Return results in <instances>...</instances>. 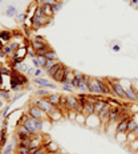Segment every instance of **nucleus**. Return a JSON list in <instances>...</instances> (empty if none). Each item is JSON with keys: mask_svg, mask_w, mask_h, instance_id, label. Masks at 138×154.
I'll list each match as a JSON object with an SVG mask.
<instances>
[{"mask_svg": "<svg viewBox=\"0 0 138 154\" xmlns=\"http://www.w3.org/2000/svg\"><path fill=\"white\" fill-rule=\"evenodd\" d=\"M106 81L109 82V85L113 88V90L116 92V96L118 97V100L129 101L128 100V94H126V92H125V88L122 87V84L119 82V80H110V78H108Z\"/></svg>", "mask_w": 138, "mask_h": 154, "instance_id": "nucleus-1", "label": "nucleus"}, {"mask_svg": "<svg viewBox=\"0 0 138 154\" xmlns=\"http://www.w3.org/2000/svg\"><path fill=\"white\" fill-rule=\"evenodd\" d=\"M10 80H11V87L12 85H27L28 84V76L21 73L20 70H16V69H12L11 75H10Z\"/></svg>", "mask_w": 138, "mask_h": 154, "instance_id": "nucleus-2", "label": "nucleus"}, {"mask_svg": "<svg viewBox=\"0 0 138 154\" xmlns=\"http://www.w3.org/2000/svg\"><path fill=\"white\" fill-rule=\"evenodd\" d=\"M27 113L32 117V118H36V120H41V121H45V120H49V117L48 114L44 112V110H41L37 105H35L33 104V101L29 104L28 106V110H27Z\"/></svg>", "mask_w": 138, "mask_h": 154, "instance_id": "nucleus-3", "label": "nucleus"}, {"mask_svg": "<svg viewBox=\"0 0 138 154\" xmlns=\"http://www.w3.org/2000/svg\"><path fill=\"white\" fill-rule=\"evenodd\" d=\"M32 31H37L40 28H43V27L45 25H49V24L53 21V19H51V17H40V16H33L32 17Z\"/></svg>", "mask_w": 138, "mask_h": 154, "instance_id": "nucleus-4", "label": "nucleus"}, {"mask_svg": "<svg viewBox=\"0 0 138 154\" xmlns=\"http://www.w3.org/2000/svg\"><path fill=\"white\" fill-rule=\"evenodd\" d=\"M33 104H35V105H37L41 110H44L47 114H49L51 112H53V110L56 109V108H54V106L49 102V101L47 100V97H45V98H39V97H37L35 101H33Z\"/></svg>", "mask_w": 138, "mask_h": 154, "instance_id": "nucleus-5", "label": "nucleus"}, {"mask_svg": "<svg viewBox=\"0 0 138 154\" xmlns=\"http://www.w3.org/2000/svg\"><path fill=\"white\" fill-rule=\"evenodd\" d=\"M89 93L96 94V96H102V89H101V78L94 77L92 78V81L89 82Z\"/></svg>", "mask_w": 138, "mask_h": 154, "instance_id": "nucleus-6", "label": "nucleus"}, {"mask_svg": "<svg viewBox=\"0 0 138 154\" xmlns=\"http://www.w3.org/2000/svg\"><path fill=\"white\" fill-rule=\"evenodd\" d=\"M16 135L19 138V141L21 140H27V138H31L32 137V133L25 128V125H16Z\"/></svg>", "mask_w": 138, "mask_h": 154, "instance_id": "nucleus-7", "label": "nucleus"}, {"mask_svg": "<svg viewBox=\"0 0 138 154\" xmlns=\"http://www.w3.org/2000/svg\"><path fill=\"white\" fill-rule=\"evenodd\" d=\"M39 88H45V89H56V84L54 82H51L45 78H41V77H33L32 80Z\"/></svg>", "mask_w": 138, "mask_h": 154, "instance_id": "nucleus-8", "label": "nucleus"}, {"mask_svg": "<svg viewBox=\"0 0 138 154\" xmlns=\"http://www.w3.org/2000/svg\"><path fill=\"white\" fill-rule=\"evenodd\" d=\"M70 70H72V69H69V68L66 67V65H63V67H61V69H60L59 72L54 75V77H53L54 82H60V84H61V82H63V80L70 73Z\"/></svg>", "mask_w": 138, "mask_h": 154, "instance_id": "nucleus-9", "label": "nucleus"}, {"mask_svg": "<svg viewBox=\"0 0 138 154\" xmlns=\"http://www.w3.org/2000/svg\"><path fill=\"white\" fill-rule=\"evenodd\" d=\"M133 118L130 114L125 117L122 121H119L117 126H116V133H128V124H129V121Z\"/></svg>", "mask_w": 138, "mask_h": 154, "instance_id": "nucleus-10", "label": "nucleus"}, {"mask_svg": "<svg viewBox=\"0 0 138 154\" xmlns=\"http://www.w3.org/2000/svg\"><path fill=\"white\" fill-rule=\"evenodd\" d=\"M0 40L4 41L5 44L7 43H11L13 40V33H12L11 29H0Z\"/></svg>", "mask_w": 138, "mask_h": 154, "instance_id": "nucleus-11", "label": "nucleus"}, {"mask_svg": "<svg viewBox=\"0 0 138 154\" xmlns=\"http://www.w3.org/2000/svg\"><path fill=\"white\" fill-rule=\"evenodd\" d=\"M84 108V110H82V113H84L85 116H90V114H94V102L92 100H88L87 102L82 105Z\"/></svg>", "mask_w": 138, "mask_h": 154, "instance_id": "nucleus-12", "label": "nucleus"}, {"mask_svg": "<svg viewBox=\"0 0 138 154\" xmlns=\"http://www.w3.org/2000/svg\"><path fill=\"white\" fill-rule=\"evenodd\" d=\"M47 100L49 101V102H51L54 108H59L60 100H61V94H59V93H51L49 96L47 97Z\"/></svg>", "mask_w": 138, "mask_h": 154, "instance_id": "nucleus-13", "label": "nucleus"}, {"mask_svg": "<svg viewBox=\"0 0 138 154\" xmlns=\"http://www.w3.org/2000/svg\"><path fill=\"white\" fill-rule=\"evenodd\" d=\"M31 48L37 52L40 49L49 48V44H48V43H43V41H36V40H31Z\"/></svg>", "mask_w": 138, "mask_h": 154, "instance_id": "nucleus-14", "label": "nucleus"}, {"mask_svg": "<svg viewBox=\"0 0 138 154\" xmlns=\"http://www.w3.org/2000/svg\"><path fill=\"white\" fill-rule=\"evenodd\" d=\"M41 10H43V12H44V15L47 17H51V19H53L54 17V11H53V8H52V5H49V4H44V5H41Z\"/></svg>", "mask_w": 138, "mask_h": 154, "instance_id": "nucleus-15", "label": "nucleus"}, {"mask_svg": "<svg viewBox=\"0 0 138 154\" xmlns=\"http://www.w3.org/2000/svg\"><path fill=\"white\" fill-rule=\"evenodd\" d=\"M7 145V128L0 129V150H3V147Z\"/></svg>", "mask_w": 138, "mask_h": 154, "instance_id": "nucleus-16", "label": "nucleus"}, {"mask_svg": "<svg viewBox=\"0 0 138 154\" xmlns=\"http://www.w3.org/2000/svg\"><path fill=\"white\" fill-rule=\"evenodd\" d=\"M0 98H1L3 101H7L8 104H10L11 101V89H5V88H1L0 89Z\"/></svg>", "mask_w": 138, "mask_h": 154, "instance_id": "nucleus-17", "label": "nucleus"}, {"mask_svg": "<svg viewBox=\"0 0 138 154\" xmlns=\"http://www.w3.org/2000/svg\"><path fill=\"white\" fill-rule=\"evenodd\" d=\"M51 121H57V120H61L63 118V112L59 109V108H56V109L53 110V112H51L49 114H48Z\"/></svg>", "mask_w": 138, "mask_h": 154, "instance_id": "nucleus-18", "label": "nucleus"}, {"mask_svg": "<svg viewBox=\"0 0 138 154\" xmlns=\"http://www.w3.org/2000/svg\"><path fill=\"white\" fill-rule=\"evenodd\" d=\"M63 65H64V64L61 63V61H59V63H57L56 65H53V67H52L49 70H47V75H48V77H52V78H53L54 75H56V73H57V72H59V70L61 69V67H63Z\"/></svg>", "mask_w": 138, "mask_h": 154, "instance_id": "nucleus-19", "label": "nucleus"}, {"mask_svg": "<svg viewBox=\"0 0 138 154\" xmlns=\"http://www.w3.org/2000/svg\"><path fill=\"white\" fill-rule=\"evenodd\" d=\"M35 94H36V97H39V98H45V97L49 96L51 92H49V89L40 88V89H37V90L35 92Z\"/></svg>", "mask_w": 138, "mask_h": 154, "instance_id": "nucleus-20", "label": "nucleus"}, {"mask_svg": "<svg viewBox=\"0 0 138 154\" xmlns=\"http://www.w3.org/2000/svg\"><path fill=\"white\" fill-rule=\"evenodd\" d=\"M106 105V101L105 100H98L94 102V113L96 114H98V113L101 112V110L104 109V106Z\"/></svg>", "mask_w": 138, "mask_h": 154, "instance_id": "nucleus-21", "label": "nucleus"}, {"mask_svg": "<svg viewBox=\"0 0 138 154\" xmlns=\"http://www.w3.org/2000/svg\"><path fill=\"white\" fill-rule=\"evenodd\" d=\"M45 146H47V149H48V153H57L59 152V146H57V144L56 142H53V141H49L48 144H44Z\"/></svg>", "mask_w": 138, "mask_h": 154, "instance_id": "nucleus-22", "label": "nucleus"}, {"mask_svg": "<svg viewBox=\"0 0 138 154\" xmlns=\"http://www.w3.org/2000/svg\"><path fill=\"white\" fill-rule=\"evenodd\" d=\"M31 154H48V149L45 145L40 147H35V149H31Z\"/></svg>", "mask_w": 138, "mask_h": 154, "instance_id": "nucleus-23", "label": "nucleus"}, {"mask_svg": "<svg viewBox=\"0 0 138 154\" xmlns=\"http://www.w3.org/2000/svg\"><path fill=\"white\" fill-rule=\"evenodd\" d=\"M16 15H17V10H16V7H13V5H10V7L5 10V16L16 17Z\"/></svg>", "mask_w": 138, "mask_h": 154, "instance_id": "nucleus-24", "label": "nucleus"}, {"mask_svg": "<svg viewBox=\"0 0 138 154\" xmlns=\"http://www.w3.org/2000/svg\"><path fill=\"white\" fill-rule=\"evenodd\" d=\"M45 57H47V60H59L56 51H54L53 48H51L49 51H48L47 53H45Z\"/></svg>", "mask_w": 138, "mask_h": 154, "instance_id": "nucleus-25", "label": "nucleus"}, {"mask_svg": "<svg viewBox=\"0 0 138 154\" xmlns=\"http://www.w3.org/2000/svg\"><path fill=\"white\" fill-rule=\"evenodd\" d=\"M59 61H60V60H47V63H45V65L41 69L44 70V72H47V70H49V69H51V68L53 67V65H56V64L59 63Z\"/></svg>", "mask_w": 138, "mask_h": 154, "instance_id": "nucleus-26", "label": "nucleus"}, {"mask_svg": "<svg viewBox=\"0 0 138 154\" xmlns=\"http://www.w3.org/2000/svg\"><path fill=\"white\" fill-rule=\"evenodd\" d=\"M75 121L77 122V124H80V125H85L87 124V116H85L84 113H77Z\"/></svg>", "mask_w": 138, "mask_h": 154, "instance_id": "nucleus-27", "label": "nucleus"}, {"mask_svg": "<svg viewBox=\"0 0 138 154\" xmlns=\"http://www.w3.org/2000/svg\"><path fill=\"white\" fill-rule=\"evenodd\" d=\"M138 126V122H137V120L134 118V116H133V118L129 121V124H128V133H130V132H133L134 129H136Z\"/></svg>", "mask_w": 138, "mask_h": 154, "instance_id": "nucleus-28", "label": "nucleus"}, {"mask_svg": "<svg viewBox=\"0 0 138 154\" xmlns=\"http://www.w3.org/2000/svg\"><path fill=\"white\" fill-rule=\"evenodd\" d=\"M13 147H15V145L13 144H7L4 147H3V150H1V154H12V152H13Z\"/></svg>", "mask_w": 138, "mask_h": 154, "instance_id": "nucleus-29", "label": "nucleus"}, {"mask_svg": "<svg viewBox=\"0 0 138 154\" xmlns=\"http://www.w3.org/2000/svg\"><path fill=\"white\" fill-rule=\"evenodd\" d=\"M11 72H12V68H8V67H5V65H1L0 64V73H1L3 76H10L11 75Z\"/></svg>", "mask_w": 138, "mask_h": 154, "instance_id": "nucleus-30", "label": "nucleus"}, {"mask_svg": "<svg viewBox=\"0 0 138 154\" xmlns=\"http://www.w3.org/2000/svg\"><path fill=\"white\" fill-rule=\"evenodd\" d=\"M31 146V138H27V140H21L17 142V147H29Z\"/></svg>", "mask_w": 138, "mask_h": 154, "instance_id": "nucleus-31", "label": "nucleus"}, {"mask_svg": "<svg viewBox=\"0 0 138 154\" xmlns=\"http://www.w3.org/2000/svg\"><path fill=\"white\" fill-rule=\"evenodd\" d=\"M126 137L128 133H116V140L118 142H126Z\"/></svg>", "mask_w": 138, "mask_h": 154, "instance_id": "nucleus-32", "label": "nucleus"}, {"mask_svg": "<svg viewBox=\"0 0 138 154\" xmlns=\"http://www.w3.org/2000/svg\"><path fill=\"white\" fill-rule=\"evenodd\" d=\"M27 12H23V13H17L16 15V21L17 23H20V24H24V20L27 19Z\"/></svg>", "mask_w": 138, "mask_h": 154, "instance_id": "nucleus-33", "label": "nucleus"}, {"mask_svg": "<svg viewBox=\"0 0 138 154\" xmlns=\"http://www.w3.org/2000/svg\"><path fill=\"white\" fill-rule=\"evenodd\" d=\"M23 96H24V93H23V92H17V93H15V96L12 97V98H11V101H10V105H12V104H13V102H16V101L19 100L20 97H23Z\"/></svg>", "mask_w": 138, "mask_h": 154, "instance_id": "nucleus-34", "label": "nucleus"}, {"mask_svg": "<svg viewBox=\"0 0 138 154\" xmlns=\"http://www.w3.org/2000/svg\"><path fill=\"white\" fill-rule=\"evenodd\" d=\"M10 108H11L10 104L3 108V110H1V116H3V118H7V117H8V114H10Z\"/></svg>", "mask_w": 138, "mask_h": 154, "instance_id": "nucleus-35", "label": "nucleus"}, {"mask_svg": "<svg viewBox=\"0 0 138 154\" xmlns=\"http://www.w3.org/2000/svg\"><path fill=\"white\" fill-rule=\"evenodd\" d=\"M17 154H31V147H17Z\"/></svg>", "mask_w": 138, "mask_h": 154, "instance_id": "nucleus-36", "label": "nucleus"}, {"mask_svg": "<svg viewBox=\"0 0 138 154\" xmlns=\"http://www.w3.org/2000/svg\"><path fill=\"white\" fill-rule=\"evenodd\" d=\"M130 150L131 152H138V138L130 142Z\"/></svg>", "mask_w": 138, "mask_h": 154, "instance_id": "nucleus-37", "label": "nucleus"}, {"mask_svg": "<svg viewBox=\"0 0 138 154\" xmlns=\"http://www.w3.org/2000/svg\"><path fill=\"white\" fill-rule=\"evenodd\" d=\"M70 84H72V87L75 88V89H78L80 84H81V81H80V80H77L75 76H73V78H72V81H70Z\"/></svg>", "mask_w": 138, "mask_h": 154, "instance_id": "nucleus-38", "label": "nucleus"}, {"mask_svg": "<svg viewBox=\"0 0 138 154\" xmlns=\"http://www.w3.org/2000/svg\"><path fill=\"white\" fill-rule=\"evenodd\" d=\"M137 135L136 134H134L133 133V132H130V133H128V137H126V142H129V144H130L131 142V141H134V140H137Z\"/></svg>", "mask_w": 138, "mask_h": 154, "instance_id": "nucleus-39", "label": "nucleus"}, {"mask_svg": "<svg viewBox=\"0 0 138 154\" xmlns=\"http://www.w3.org/2000/svg\"><path fill=\"white\" fill-rule=\"evenodd\" d=\"M63 90H65V92H69V93H72V92L75 90V88L72 87V84H63Z\"/></svg>", "mask_w": 138, "mask_h": 154, "instance_id": "nucleus-40", "label": "nucleus"}, {"mask_svg": "<svg viewBox=\"0 0 138 154\" xmlns=\"http://www.w3.org/2000/svg\"><path fill=\"white\" fill-rule=\"evenodd\" d=\"M63 5H64V3H56V4H53L52 5V8H53V11H54V13H57L61 8H63Z\"/></svg>", "mask_w": 138, "mask_h": 154, "instance_id": "nucleus-41", "label": "nucleus"}, {"mask_svg": "<svg viewBox=\"0 0 138 154\" xmlns=\"http://www.w3.org/2000/svg\"><path fill=\"white\" fill-rule=\"evenodd\" d=\"M36 58H37V61H39V64H40V67L41 68L45 65V63H47V57L45 56H37Z\"/></svg>", "mask_w": 138, "mask_h": 154, "instance_id": "nucleus-42", "label": "nucleus"}, {"mask_svg": "<svg viewBox=\"0 0 138 154\" xmlns=\"http://www.w3.org/2000/svg\"><path fill=\"white\" fill-rule=\"evenodd\" d=\"M3 52H4L7 56L11 53V52H13V51H12V48H11V45H10V43H7V44L4 45V48H3Z\"/></svg>", "mask_w": 138, "mask_h": 154, "instance_id": "nucleus-43", "label": "nucleus"}, {"mask_svg": "<svg viewBox=\"0 0 138 154\" xmlns=\"http://www.w3.org/2000/svg\"><path fill=\"white\" fill-rule=\"evenodd\" d=\"M35 16L45 17V15H44V12H43V10H41V7H37V8H36V11H35Z\"/></svg>", "mask_w": 138, "mask_h": 154, "instance_id": "nucleus-44", "label": "nucleus"}, {"mask_svg": "<svg viewBox=\"0 0 138 154\" xmlns=\"http://www.w3.org/2000/svg\"><path fill=\"white\" fill-rule=\"evenodd\" d=\"M28 56L31 57V58H35V57H37V53H36V51L35 49H32V48H28Z\"/></svg>", "mask_w": 138, "mask_h": 154, "instance_id": "nucleus-45", "label": "nucleus"}, {"mask_svg": "<svg viewBox=\"0 0 138 154\" xmlns=\"http://www.w3.org/2000/svg\"><path fill=\"white\" fill-rule=\"evenodd\" d=\"M21 89H24L23 85H12L11 87V90H13L15 93H16V92H21Z\"/></svg>", "mask_w": 138, "mask_h": 154, "instance_id": "nucleus-46", "label": "nucleus"}, {"mask_svg": "<svg viewBox=\"0 0 138 154\" xmlns=\"http://www.w3.org/2000/svg\"><path fill=\"white\" fill-rule=\"evenodd\" d=\"M76 116H77V113H76L75 110H69V112H68V118L73 120V121L76 120Z\"/></svg>", "mask_w": 138, "mask_h": 154, "instance_id": "nucleus-47", "label": "nucleus"}, {"mask_svg": "<svg viewBox=\"0 0 138 154\" xmlns=\"http://www.w3.org/2000/svg\"><path fill=\"white\" fill-rule=\"evenodd\" d=\"M32 40H36V41H43V43H48L47 40H45V37H43L41 35H36L35 37H33Z\"/></svg>", "mask_w": 138, "mask_h": 154, "instance_id": "nucleus-48", "label": "nucleus"}, {"mask_svg": "<svg viewBox=\"0 0 138 154\" xmlns=\"http://www.w3.org/2000/svg\"><path fill=\"white\" fill-rule=\"evenodd\" d=\"M35 70H36V68H29L28 72H27V76H28V77H33V76H35Z\"/></svg>", "mask_w": 138, "mask_h": 154, "instance_id": "nucleus-49", "label": "nucleus"}, {"mask_svg": "<svg viewBox=\"0 0 138 154\" xmlns=\"http://www.w3.org/2000/svg\"><path fill=\"white\" fill-rule=\"evenodd\" d=\"M41 73H43V69H41V68H36L35 76H33V77H40V76H41Z\"/></svg>", "mask_w": 138, "mask_h": 154, "instance_id": "nucleus-50", "label": "nucleus"}, {"mask_svg": "<svg viewBox=\"0 0 138 154\" xmlns=\"http://www.w3.org/2000/svg\"><path fill=\"white\" fill-rule=\"evenodd\" d=\"M32 64H33V68H41L40 67V64H39V61H37V58H32Z\"/></svg>", "mask_w": 138, "mask_h": 154, "instance_id": "nucleus-51", "label": "nucleus"}, {"mask_svg": "<svg viewBox=\"0 0 138 154\" xmlns=\"http://www.w3.org/2000/svg\"><path fill=\"white\" fill-rule=\"evenodd\" d=\"M129 3H130V5H131V7L138 8V0H129Z\"/></svg>", "mask_w": 138, "mask_h": 154, "instance_id": "nucleus-52", "label": "nucleus"}, {"mask_svg": "<svg viewBox=\"0 0 138 154\" xmlns=\"http://www.w3.org/2000/svg\"><path fill=\"white\" fill-rule=\"evenodd\" d=\"M1 126H3V128H7V126H8V118H4V120H3Z\"/></svg>", "mask_w": 138, "mask_h": 154, "instance_id": "nucleus-53", "label": "nucleus"}, {"mask_svg": "<svg viewBox=\"0 0 138 154\" xmlns=\"http://www.w3.org/2000/svg\"><path fill=\"white\" fill-rule=\"evenodd\" d=\"M112 49H113L114 52H119V49H121V47H119V45H113Z\"/></svg>", "mask_w": 138, "mask_h": 154, "instance_id": "nucleus-54", "label": "nucleus"}, {"mask_svg": "<svg viewBox=\"0 0 138 154\" xmlns=\"http://www.w3.org/2000/svg\"><path fill=\"white\" fill-rule=\"evenodd\" d=\"M4 45H5V43L0 40V51H3V48H4Z\"/></svg>", "mask_w": 138, "mask_h": 154, "instance_id": "nucleus-55", "label": "nucleus"}, {"mask_svg": "<svg viewBox=\"0 0 138 154\" xmlns=\"http://www.w3.org/2000/svg\"><path fill=\"white\" fill-rule=\"evenodd\" d=\"M133 133H134V134H136L137 137H138V126H137V128H136V129H134V130H133Z\"/></svg>", "mask_w": 138, "mask_h": 154, "instance_id": "nucleus-56", "label": "nucleus"}, {"mask_svg": "<svg viewBox=\"0 0 138 154\" xmlns=\"http://www.w3.org/2000/svg\"><path fill=\"white\" fill-rule=\"evenodd\" d=\"M3 77H4V76L0 73V85H3Z\"/></svg>", "mask_w": 138, "mask_h": 154, "instance_id": "nucleus-57", "label": "nucleus"}, {"mask_svg": "<svg viewBox=\"0 0 138 154\" xmlns=\"http://www.w3.org/2000/svg\"><path fill=\"white\" fill-rule=\"evenodd\" d=\"M0 108H4V106H3V101L1 100H0Z\"/></svg>", "mask_w": 138, "mask_h": 154, "instance_id": "nucleus-58", "label": "nucleus"}, {"mask_svg": "<svg viewBox=\"0 0 138 154\" xmlns=\"http://www.w3.org/2000/svg\"><path fill=\"white\" fill-rule=\"evenodd\" d=\"M53 154H63V153H60V152H57V153H53Z\"/></svg>", "mask_w": 138, "mask_h": 154, "instance_id": "nucleus-59", "label": "nucleus"}, {"mask_svg": "<svg viewBox=\"0 0 138 154\" xmlns=\"http://www.w3.org/2000/svg\"><path fill=\"white\" fill-rule=\"evenodd\" d=\"M136 90H137V89H136ZM137 96H138V90H137Z\"/></svg>", "mask_w": 138, "mask_h": 154, "instance_id": "nucleus-60", "label": "nucleus"}, {"mask_svg": "<svg viewBox=\"0 0 138 154\" xmlns=\"http://www.w3.org/2000/svg\"><path fill=\"white\" fill-rule=\"evenodd\" d=\"M0 89H1V85H0Z\"/></svg>", "mask_w": 138, "mask_h": 154, "instance_id": "nucleus-61", "label": "nucleus"}, {"mask_svg": "<svg viewBox=\"0 0 138 154\" xmlns=\"http://www.w3.org/2000/svg\"><path fill=\"white\" fill-rule=\"evenodd\" d=\"M48 154H52V153H48Z\"/></svg>", "mask_w": 138, "mask_h": 154, "instance_id": "nucleus-62", "label": "nucleus"}, {"mask_svg": "<svg viewBox=\"0 0 138 154\" xmlns=\"http://www.w3.org/2000/svg\"><path fill=\"white\" fill-rule=\"evenodd\" d=\"M16 154H17V153H16Z\"/></svg>", "mask_w": 138, "mask_h": 154, "instance_id": "nucleus-63", "label": "nucleus"}]
</instances>
